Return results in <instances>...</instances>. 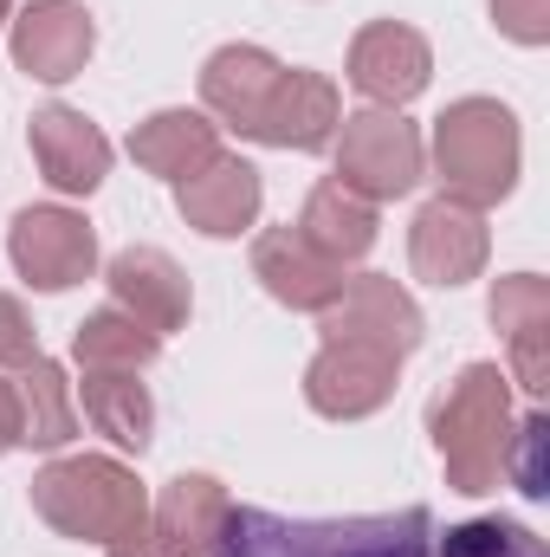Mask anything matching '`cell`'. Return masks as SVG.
<instances>
[{
	"label": "cell",
	"instance_id": "obj_12",
	"mask_svg": "<svg viewBox=\"0 0 550 557\" xmlns=\"http://www.w3.org/2000/svg\"><path fill=\"white\" fill-rule=\"evenodd\" d=\"M26 143H33L39 175H46L59 195H91V188L111 175V137H104L85 111H65V104L33 111Z\"/></svg>",
	"mask_w": 550,
	"mask_h": 557
},
{
	"label": "cell",
	"instance_id": "obj_21",
	"mask_svg": "<svg viewBox=\"0 0 550 557\" xmlns=\"http://www.w3.org/2000/svg\"><path fill=\"white\" fill-rule=\"evenodd\" d=\"M130 156L162 182H188L221 156V124H208L201 111H155L130 131Z\"/></svg>",
	"mask_w": 550,
	"mask_h": 557
},
{
	"label": "cell",
	"instance_id": "obj_2",
	"mask_svg": "<svg viewBox=\"0 0 550 557\" xmlns=\"http://www.w3.org/2000/svg\"><path fill=\"white\" fill-rule=\"evenodd\" d=\"M427 434H434V454L453 493L466 499L499 493L505 447H512V376L499 363H466L460 383L434 403Z\"/></svg>",
	"mask_w": 550,
	"mask_h": 557
},
{
	"label": "cell",
	"instance_id": "obj_1",
	"mask_svg": "<svg viewBox=\"0 0 550 557\" xmlns=\"http://www.w3.org/2000/svg\"><path fill=\"white\" fill-rule=\"evenodd\" d=\"M434 519L427 506L363 512V519H278L260 506H227L214 557H427Z\"/></svg>",
	"mask_w": 550,
	"mask_h": 557
},
{
	"label": "cell",
	"instance_id": "obj_3",
	"mask_svg": "<svg viewBox=\"0 0 550 557\" xmlns=\"http://www.w3.org/2000/svg\"><path fill=\"white\" fill-rule=\"evenodd\" d=\"M518 162H525L518 117L499 98H460V104L440 111V124H434V169H440V195L447 201H466L479 214L499 208L518 188Z\"/></svg>",
	"mask_w": 550,
	"mask_h": 557
},
{
	"label": "cell",
	"instance_id": "obj_19",
	"mask_svg": "<svg viewBox=\"0 0 550 557\" xmlns=\"http://www.w3.org/2000/svg\"><path fill=\"white\" fill-rule=\"evenodd\" d=\"M227 506H234V499H227L221 480H208V473H182V480L162 486L149 525H155V539H162V552L168 557H214V539H221Z\"/></svg>",
	"mask_w": 550,
	"mask_h": 557
},
{
	"label": "cell",
	"instance_id": "obj_16",
	"mask_svg": "<svg viewBox=\"0 0 550 557\" xmlns=\"http://www.w3.org/2000/svg\"><path fill=\"white\" fill-rule=\"evenodd\" d=\"M492 324L512 350V376L525 396L550 389V285L538 273H512L492 285Z\"/></svg>",
	"mask_w": 550,
	"mask_h": 557
},
{
	"label": "cell",
	"instance_id": "obj_20",
	"mask_svg": "<svg viewBox=\"0 0 550 557\" xmlns=\"http://www.w3.org/2000/svg\"><path fill=\"white\" fill-rule=\"evenodd\" d=\"M298 234H304V240H311L324 260H337V267H357V260L376 247V201L350 195V188L330 175V182H317V188L304 195Z\"/></svg>",
	"mask_w": 550,
	"mask_h": 557
},
{
	"label": "cell",
	"instance_id": "obj_9",
	"mask_svg": "<svg viewBox=\"0 0 550 557\" xmlns=\"http://www.w3.org/2000/svg\"><path fill=\"white\" fill-rule=\"evenodd\" d=\"M427 78H434V52H427V39L414 26H402V20H370L350 39V85L370 104L402 111L409 98L427 91Z\"/></svg>",
	"mask_w": 550,
	"mask_h": 557
},
{
	"label": "cell",
	"instance_id": "obj_28",
	"mask_svg": "<svg viewBox=\"0 0 550 557\" xmlns=\"http://www.w3.org/2000/svg\"><path fill=\"white\" fill-rule=\"evenodd\" d=\"M492 26L518 46H545L550 39V0H492Z\"/></svg>",
	"mask_w": 550,
	"mask_h": 557
},
{
	"label": "cell",
	"instance_id": "obj_17",
	"mask_svg": "<svg viewBox=\"0 0 550 557\" xmlns=\"http://www.w3.org/2000/svg\"><path fill=\"white\" fill-rule=\"evenodd\" d=\"M253 278L273 292L278 305H291V311H324V305L343 292L350 267L324 260L298 227H273V234L253 240Z\"/></svg>",
	"mask_w": 550,
	"mask_h": 557
},
{
	"label": "cell",
	"instance_id": "obj_25",
	"mask_svg": "<svg viewBox=\"0 0 550 557\" xmlns=\"http://www.w3.org/2000/svg\"><path fill=\"white\" fill-rule=\"evenodd\" d=\"M427 557H545V539L518 519H466L440 539V552Z\"/></svg>",
	"mask_w": 550,
	"mask_h": 557
},
{
	"label": "cell",
	"instance_id": "obj_14",
	"mask_svg": "<svg viewBox=\"0 0 550 557\" xmlns=\"http://www.w3.org/2000/svg\"><path fill=\"white\" fill-rule=\"evenodd\" d=\"M175 208L195 234L208 240H234L260 221V169L240 162V156H214L208 169H195L188 182H175Z\"/></svg>",
	"mask_w": 550,
	"mask_h": 557
},
{
	"label": "cell",
	"instance_id": "obj_10",
	"mask_svg": "<svg viewBox=\"0 0 550 557\" xmlns=\"http://www.w3.org/2000/svg\"><path fill=\"white\" fill-rule=\"evenodd\" d=\"M486 214L466 201H427L409 227V267L427 285H466L486 273Z\"/></svg>",
	"mask_w": 550,
	"mask_h": 557
},
{
	"label": "cell",
	"instance_id": "obj_6",
	"mask_svg": "<svg viewBox=\"0 0 550 557\" xmlns=\"http://www.w3.org/2000/svg\"><path fill=\"white\" fill-rule=\"evenodd\" d=\"M7 260L33 292H72L98 273V234L72 208H20L7 227Z\"/></svg>",
	"mask_w": 550,
	"mask_h": 557
},
{
	"label": "cell",
	"instance_id": "obj_31",
	"mask_svg": "<svg viewBox=\"0 0 550 557\" xmlns=\"http://www.w3.org/2000/svg\"><path fill=\"white\" fill-rule=\"evenodd\" d=\"M7 13H13V0H0V20H7Z\"/></svg>",
	"mask_w": 550,
	"mask_h": 557
},
{
	"label": "cell",
	"instance_id": "obj_23",
	"mask_svg": "<svg viewBox=\"0 0 550 557\" xmlns=\"http://www.w3.org/2000/svg\"><path fill=\"white\" fill-rule=\"evenodd\" d=\"M20 396V447H65L78 434V409H72V383L52 357H33L13 383Z\"/></svg>",
	"mask_w": 550,
	"mask_h": 557
},
{
	"label": "cell",
	"instance_id": "obj_7",
	"mask_svg": "<svg viewBox=\"0 0 550 557\" xmlns=\"http://www.w3.org/2000/svg\"><path fill=\"white\" fill-rule=\"evenodd\" d=\"M317 331H324V344H376L389 357H414L421 337H427L421 305L389 273L343 278V292L317 311Z\"/></svg>",
	"mask_w": 550,
	"mask_h": 557
},
{
	"label": "cell",
	"instance_id": "obj_4",
	"mask_svg": "<svg viewBox=\"0 0 550 557\" xmlns=\"http://www.w3.org/2000/svg\"><path fill=\"white\" fill-rule=\"evenodd\" d=\"M26 499L59 539H78V545H111L117 532L149 519V493L137 486V473L104 454H72V460L39 467Z\"/></svg>",
	"mask_w": 550,
	"mask_h": 557
},
{
	"label": "cell",
	"instance_id": "obj_8",
	"mask_svg": "<svg viewBox=\"0 0 550 557\" xmlns=\"http://www.w3.org/2000/svg\"><path fill=\"white\" fill-rule=\"evenodd\" d=\"M396 383H402V357L376 344H324L304 370V403L324 421H363L389 409Z\"/></svg>",
	"mask_w": 550,
	"mask_h": 557
},
{
	"label": "cell",
	"instance_id": "obj_15",
	"mask_svg": "<svg viewBox=\"0 0 550 557\" xmlns=\"http://www.w3.org/2000/svg\"><path fill=\"white\" fill-rule=\"evenodd\" d=\"M337 124H343V104H337V85L324 78V72H298V65H285L273 85V98H266V111H260V124H253V143H273V149H330L337 137Z\"/></svg>",
	"mask_w": 550,
	"mask_h": 557
},
{
	"label": "cell",
	"instance_id": "obj_5",
	"mask_svg": "<svg viewBox=\"0 0 550 557\" xmlns=\"http://www.w3.org/2000/svg\"><path fill=\"white\" fill-rule=\"evenodd\" d=\"M330 143H337V182L363 201H402L421 182V162H427L421 131L402 111H383V104L343 117Z\"/></svg>",
	"mask_w": 550,
	"mask_h": 557
},
{
	"label": "cell",
	"instance_id": "obj_29",
	"mask_svg": "<svg viewBox=\"0 0 550 557\" xmlns=\"http://www.w3.org/2000/svg\"><path fill=\"white\" fill-rule=\"evenodd\" d=\"M104 557H168V552H162V539H155V525H149V519H137L130 532H117V539L104 545Z\"/></svg>",
	"mask_w": 550,
	"mask_h": 557
},
{
	"label": "cell",
	"instance_id": "obj_30",
	"mask_svg": "<svg viewBox=\"0 0 550 557\" xmlns=\"http://www.w3.org/2000/svg\"><path fill=\"white\" fill-rule=\"evenodd\" d=\"M20 447V396H13V383H0V454H13Z\"/></svg>",
	"mask_w": 550,
	"mask_h": 557
},
{
	"label": "cell",
	"instance_id": "obj_26",
	"mask_svg": "<svg viewBox=\"0 0 550 557\" xmlns=\"http://www.w3.org/2000/svg\"><path fill=\"white\" fill-rule=\"evenodd\" d=\"M545 434H550V421L545 416H525V421H512V447H505V473L518 480V493L525 499H545L550 486H545Z\"/></svg>",
	"mask_w": 550,
	"mask_h": 557
},
{
	"label": "cell",
	"instance_id": "obj_11",
	"mask_svg": "<svg viewBox=\"0 0 550 557\" xmlns=\"http://www.w3.org/2000/svg\"><path fill=\"white\" fill-rule=\"evenodd\" d=\"M98 46V26L78 0H33L20 20H13V65L39 85H65L85 72Z\"/></svg>",
	"mask_w": 550,
	"mask_h": 557
},
{
	"label": "cell",
	"instance_id": "obj_13",
	"mask_svg": "<svg viewBox=\"0 0 550 557\" xmlns=\"http://www.w3.org/2000/svg\"><path fill=\"white\" fill-rule=\"evenodd\" d=\"M104 285H111V305L130 311L142 331H155V337H168V331L188 324L195 292H188V273H182L162 247H124V253L104 267Z\"/></svg>",
	"mask_w": 550,
	"mask_h": 557
},
{
	"label": "cell",
	"instance_id": "obj_18",
	"mask_svg": "<svg viewBox=\"0 0 550 557\" xmlns=\"http://www.w3.org/2000/svg\"><path fill=\"white\" fill-rule=\"evenodd\" d=\"M278 65L266 46H221L208 65H201V104L221 117V124H234L240 137H253V124H260V111H266V98H273L278 85Z\"/></svg>",
	"mask_w": 550,
	"mask_h": 557
},
{
	"label": "cell",
	"instance_id": "obj_24",
	"mask_svg": "<svg viewBox=\"0 0 550 557\" xmlns=\"http://www.w3.org/2000/svg\"><path fill=\"white\" fill-rule=\"evenodd\" d=\"M72 357H78L85 370H149V363L162 357V337H155V331H142L130 311L104 305V311H91V318L78 324Z\"/></svg>",
	"mask_w": 550,
	"mask_h": 557
},
{
	"label": "cell",
	"instance_id": "obj_22",
	"mask_svg": "<svg viewBox=\"0 0 550 557\" xmlns=\"http://www.w3.org/2000/svg\"><path fill=\"white\" fill-rule=\"evenodd\" d=\"M137 376L142 370H85V421L124 454H142L155 434V403Z\"/></svg>",
	"mask_w": 550,
	"mask_h": 557
},
{
	"label": "cell",
	"instance_id": "obj_27",
	"mask_svg": "<svg viewBox=\"0 0 550 557\" xmlns=\"http://www.w3.org/2000/svg\"><path fill=\"white\" fill-rule=\"evenodd\" d=\"M33 357H39V331L26 318V305L0 292V370H26Z\"/></svg>",
	"mask_w": 550,
	"mask_h": 557
}]
</instances>
